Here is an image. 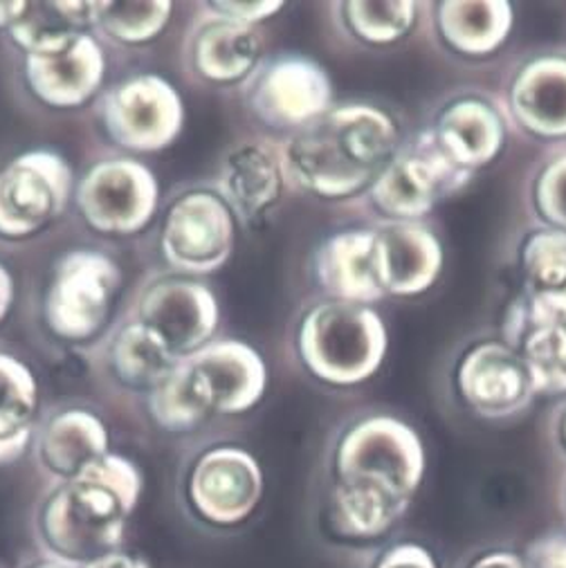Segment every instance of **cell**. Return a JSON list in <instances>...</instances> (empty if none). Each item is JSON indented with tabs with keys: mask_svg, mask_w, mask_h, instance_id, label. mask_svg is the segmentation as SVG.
Returning a JSON list of instances; mask_svg holds the SVG:
<instances>
[{
	"mask_svg": "<svg viewBox=\"0 0 566 568\" xmlns=\"http://www.w3.org/2000/svg\"><path fill=\"white\" fill-rule=\"evenodd\" d=\"M212 184L239 225L261 227L291 192L279 138L252 135L232 142L221 155Z\"/></svg>",
	"mask_w": 566,
	"mask_h": 568,
	"instance_id": "cell-18",
	"label": "cell"
},
{
	"mask_svg": "<svg viewBox=\"0 0 566 568\" xmlns=\"http://www.w3.org/2000/svg\"><path fill=\"white\" fill-rule=\"evenodd\" d=\"M427 475L425 440L387 412L348 418L324 456L322 521L351 546L381 541L412 510Z\"/></svg>",
	"mask_w": 566,
	"mask_h": 568,
	"instance_id": "cell-1",
	"label": "cell"
},
{
	"mask_svg": "<svg viewBox=\"0 0 566 568\" xmlns=\"http://www.w3.org/2000/svg\"><path fill=\"white\" fill-rule=\"evenodd\" d=\"M245 113L279 140L315 122L335 104L333 77L304 52L267 54L239 88Z\"/></svg>",
	"mask_w": 566,
	"mask_h": 568,
	"instance_id": "cell-9",
	"label": "cell"
},
{
	"mask_svg": "<svg viewBox=\"0 0 566 568\" xmlns=\"http://www.w3.org/2000/svg\"><path fill=\"white\" fill-rule=\"evenodd\" d=\"M72 207L88 232L127 241L144 234L162 212L155 171L131 155L92 162L74 182Z\"/></svg>",
	"mask_w": 566,
	"mask_h": 568,
	"instance_id": "cell-7",
	"label": "cell"
},
{
	"mask_svg": "<svg viewBox=\"0 0 566 568\" xmlns=\"http://www.w3.org/2000/svg\"><path fill=\"white\" fill-rule=\"evenodd\" d=\"M423 19L438 52L472 63L495 59L515 30V8L508 0L425 3Z\"/></svg>",
	"mask_w": 566,
	"mask_h": 568,
	"instance_id": "cell-21",
	"label": "cell"
},
{
	"mask_svg": "<svg viewBox=\"0 0 566 568\" xmlns=\"http://www.w3.org/2000/svg\"><path fill=\"white\" fill-rule=\"evenodd\" d=\"M144 405L153 425L175 436L199 432L214 418L184 359L144 398Z\"/></svg>",
	"mask_w": 566,
	"mask_h": 568,
	"instance_id": "cell-30",
	"label": "cell"
},
{
	"mask_svg": "<svg viewBox=\"0 0 566 568\" xmlns=\"http://www.w3.org/2000/svg\"><path fill=\"white\" fill-rule=\"evenodd\" d=\"M214 418H239L254 412L267 394L270 368L263 353L239 337H216L184 359Z\"/></svg>",
	"mask_w": 566,
	"mask_h": 568,
	"instance_id": "cell-20",
	"label": "cell"
},
{
	"mask_svg": "<svg viewBox=\"0 0 566 568\" xmlns=\"http://www.w3.org/2000/svg\"><path fill=\"white\" fill-rule=\"evenodd\" d=\"M366 568H441V564L425 544L403 539L383 546L368 559Z\"/></svg>",
	"mask_w": 566,
	"mask_h": 568,
	"instance_id": "cell-32",
	"label": "cell"
},
{
	"mask_svg": "<svg viewBox=\"0 0 566 568\" xmlns=\"http://www.w3.org/2000/svg\"><path fill=\"white\" fill-rule=\"evenodd\" d=\"M175 6L169 0H146V3H94L92 34L104 45L144 48L155 43L171 26Z\"/></svg>",
	"mask_w": 566,
	"mask_h": 568,
	"instance_id": "cell-29",
	"label": "cell"
},
{
	"mask_svg": "<svg viewBox=\"0 0 566 568\" xmlns=\"http://www.w3.org/2000/svg\"><path fill=\"white\" fill-rule=\"evenodd\" d=\"M407 138L390 106L353 100L335 102L309 126L281 138L279 151L291 192L322 205H355Z\"/></svg>",
	"mask_w": 566,
	"mask_h": 568,
	"instance_id": "cell-2",
	"label": "cell"
},
{
	"mask_svg": "<svg viewBox=\"0 0 566 568\" xmlns=\"http://www.w3.org/2000/svg\"><path fill=\"white\" fill-rule=\"evenodd\" d=\"M142 488L140 467L109 452L81 477L52 484L34 510V535L52 559L90 564L120 550Z\"/></svg>",
	"mask_w": 566,
	"mask_h": 568,
	"instance_id": "cell-3",
	"label": "cell"
},
{
	"mask_svg": "<svg viewBox=\"0 0 566 568\" xmlns=\"http://www.w3.org/2000/svg\"><path fill=\"white\" fill-rule=\"evenodd\" d=\"M335 30L355 48L387 50L407 41L423 21L416 0H342L331 6Z\"/></svg>",
	"mask_w": 566,
	"mask_h": 568,
	"instance_id": "cell-28",
	"label": "cell"
},
{
	"mask_svg": "<svg viewBox=\"0 0 566 568\" xmlns=\"http://www.w3.org/2000/svg\"><path fill=\"white\" fill-rule=\"evenodd\" d=\"M74 182L68 158L50 146L0 164V243H30L52 230L72 205Z\"/></svg>",
	"mask_w": 566,
	"mask_h": 568,
	"instance_id": "cell-10",
	"label": "cell"
},
{
	"mask_svg": "<svg viewBox=\"0 0 566 568\" xmlns=\"http://www.w3.org/2000/svg\"><path fill=\"white\" fill-rule=\"evenodd\" d=\"M261 28L236 23L201 8L182 41V65L194 81L210 88H241L265 59Z\"/></svg>",
	"mask_w": 566,
	"mask_h": 568,
	"instance_id": "cell-19",
	"label": "cell"
},
{
	"mask_svg": "<svg viewBox=\"0 0 566 568\" xmlns=\"http://www.w3.org/2000/svg\"><path fill=\"white\" fill-rule=\"evenodd\" d=\"M30 568H79V566H74V564H68V561H59V559H43V561H37V564H32Z\"/></svg>",
	"mask_w": 566,
	"mask_h": 568,
	"instance_id": "cell-41",
	"label": "cell"
},
{
	"mask_svg": "<svg viewBox=\"0 0 566 568\" xmlns=\"http://www.w3.org/2000/svg\"><path fill=\"white\" fill-rule=\"evenodd\" d=\"M79 568H149V564L140 555H133L127 550H115V552H109L90 564H83Z\"/></svg>",
	"mask_w": 566,
	"mask_h": 568,
	"instance_id": "cell-38",
	"label": "cell"
},
{
	"mask_svg": "<svg viewBox=\"0 0 566 568\" xmlns=\"http://www.w3.org/2000/svg\"><path fill=\"white\" fill-rule=\"evenodd\" d=\"M309 274L322 300L375 306L385 302L375 263V227L353 225L326 234L309 258Z\"/></svg>",
	"mask_w": 566,
	"mask_h": 568,
	"instance_id": "cell-24",
	"label": "cell"
},
{
	"mask_svg": "<svg viewBox=\"0 0 566 568\" xmlns=\"http://www.w3.org/2000/svg\"><path fill=\"white\" fill-rule=\"evenodd\" d=\"M515 270L519 274L522 302L566 315V234L530 225L515 245Z\"/></svg>",
	"mask_w": 566,
	"mask_h": 568,
	"instance_id": "cell-27",
	"label": "cell"
},
{
	"mask_svg": "<svg viewBox=\"0 0 566 568\" xmlns=\"http://www.w3.org/2000/svg\"><path fill=\"white\" fill-rule=\"evenodd\" d=\"M239 227L214 184H189L160 212L158 250L166 270L208 278L232 261Z\"/></svg>",
	"mask_w": 566,
	"mask_h": 568,
	"instance_id": "cell-8",
	"label": "cell"
},
{
	"mask_svg": "<svg viewBox=\"0 0 566 568\" xmlns=\"http://www.w3.org/2000/svg\"><path fill=\"white\" fill-rule=\"evenodd\" d=\"M175 359H189L219 337L223 311L205 278L160 270L149 274L127 311Z\"/></svg>",
	"mask_w": 566,
	"mask_h": 568,
	"instance_id": "cell-12",
	"label": "cell"
},
{
	"mask_svg": "<svg viewBox=\"0 0 566 568\" xmlns=\"http://www.w3.org/2000/svg\"><path fill=\"white\" fill-rule=\"evenodd\" d=\"M265 475L259 458L234 443L205 447L184 477V501L210 528L232 530L247 524L261 508Z\"/></svg>",
	"mask_w": 566,
	"mask_h": 568,
	"instance_id": "cell-13",
	"label": "cell"
},
{
	"mask_svg": "<svg viewBox=\"0 0 566 568\" xmlns=\"http://www.w3.org/2000/svg\"><path fill=\"white\" fill-rule=\"evenodd\" d=\"M548 440L559 460L566 463V398L557 400L548 418Z\"/></svg>",
	"mask_w": 566,
	"mask_h": 568,
	"instance_id": "cell-37",
	"label": "cell"
},
{
	"mask_svg": "<svg viewBox=\"0 0 566 568\" xmlns=\"http://www.w3.org/2000/svg\"><path fill=\"white\" fill-rule=\"evenodd\" d=\"M203 6L221 17H228L250 28L265 26L286 8V3H281V0H212V3Z\"/></svg>",
	"mask_w": 566,
	"mask_h": 568,
	"instance_id": "cell-33",
	"label": "cell"
},
{
	"mask_svg": "<svg viewBox=\"0 0 566 568\" xmlns=\"http://www.w3.org/2000/svg\"><path fill=\"white\" fill-rule=\"evenodd\" d=\"M21 79L39 106L54 113L81 111L107 90V48L92 32H79L59 48L21 57Z\"/></svg>",
	"mask_w": 566,
	"mask_h": 568,
	"instance_id": "cell-17",
	"label": "cell"
},
{
	"mask_svg": "<svg viewBox=\"0 0 566 568\" xmlns=\"http://www.w3.org/2000/svg\"><path fill=\"white\" fill-rule=\"evenodd\" d=\"M497 98L513 133L546 144H566V48L519 54L504 72Z\"/></svg>",
	"mask_w": 566,
	"mask_h": 568,
	"instance_id": "cell-14",
	"label": "cell"
},
{
	"mask_svg": "<svg viewBox=\"0 0 566 568\" xmlns=\"http://www.w3.org/2000/svg\"><path fill=\"white\" fill-rule=\"evenodd\" d=\"M41 423V383L28 359L0 344V465L23 458Z\"/></svg>",
	"mask_w": 566,
	"mask_h": 568,
	"instance_id": "cell-26",
	"label": "cell"
},
{
	"mask_svg": "<svg viewBox=\"0 0 566 568\" xmlns=\"http://www.w3.org/2000/svg\"><path fill=\"white\" fill-rule=\"evenodd\" d=\"M475 178L456 166L423 129L405 140L360 205L371 223H425Z\"/></svg>",
	"mask_w": 566,
	"mask_h": 568,
	"instance_id": "cell-6",
	"label": "cell"
},
{
	"mask_svg": "<svg viewBox=\"0 0 566 568\" xmlns=\"http://www.w3.org/2000/svg\"><path fill=\"white\" fill-rule=\"evenodd\" d=\"M30 452L52 484H63L81 477L111 452V432L102 414L68 403L41 416Z\"/></svg>",
	"mask_w": 566,
	"mask_h": 568,
	"instance_id": "cell-22",
	"label": "cell"
},
{
	"mask_svg": "<svg viewBox=\"0 0 566 568\" xmlns=\"http://www.w3.org/2000/svg\"><path fill=\"white\" fill-rule=\"evenodd\" d=\"M524 557L530 568H566V530H550L535 537Z\"/></svg>",
	"mask_w": 566,
	"mask_h": 568,
	"instance_id": "cell-34",
	"label": "cell"
},
{
	"mask_svg": "<svg viewBox=\"0 0 566 568\" xmlns=\"http://www.w3.org/2000/svg\"><path fill=\"white\" fill-rule=\"evenodd\" d=\"M17 304V278L12 267L0 258V328L8 324Z\"/></svg>",
	"mask_w": 566,
	"mask_h": 568,
	"instance_id": "cell-36",
	"label": "cell"
},
{
	"mask_svg": "<svg viewBox=\"0 0 566 568\" xmlns=\"http://www.w3.org/2000/svg\"><path fill=\"white\" fill-rule=\"evenodd\" d=\"M124 293V270L98 247H72L50 267L41 295L48 335L72 348L94 346L115 324Z\"/></svg>",
	"mask_w": 566,
	"mask_h": 568,
	"instance_id": "cell-5",
	"label": "cell"
},
{
	"mask_svg": "<svg viewBox=\"0 0 566 568\" xmlns=\"http://www.w3.org/2000/svg\"><path fill=\"white\" fill-rule=\"evenodd\" d=\"M109 383L127 394L146 398L180 364L162 342L131 315L118 320L111 331L94 344Z\"/></svg>",
	"mask_w": 566,
	"mask_h": 568,
	"instance_id": "cell-25",
	"label": "cell"
},
{
	"mask_svg": "<svg viewBox=\"0 0 566 568\" xmlns=\"http://www.w3.org/2000/svg\"><path fill=\"white\" fill-rule=\"evenodd\" d=\"M385 300H418L443 276L445 245L427 223H371Z\"/></svg>",
	"mask_w": 566,
	"mask_h": 568,
	"instance_id": "cell-23",
	"label": "cell"
},
{
	"mask_svg": "<svg viewBox=\"0 0 566 568\" xmlns=\"http://www.w3.org/2000/svg\"><path fill=\"white\" fill-rule=\"evenodd\" d=\"M557 506H559V513L566 521V469H564V475L559 479V488H557Z\"/></svg>",
	"mask_w": 566,
	"mask_h": 568,
	"instance_id": "cell-40",
	"label": "cell"
},
{
	"mask_svg": "<svg viewBox=\"0 0 566 568\" xmlns=\"http://www.w3.org/2000/svg\"><path fill=\"white\" fill-rule=\"evenodd\" d=\"M524 203L530 225L566 234V144L550 146L524 180Z\"/></svg>",
	"mask_w": 566,
	"mask_h": 568,
	"instance_id": "cell-31",
	"label": "cell"
},
{
	"mask_svg": "<svg viewBox=\"0 0 566 568\" xmlns=\"http://www.w3.org/2000/svg\"><path fill=\"white\" fill-rule=\"evenodd\" d=\"M26 10H28L26 0H3V3H0V32L8 34L26 14Z\"/></svg>",
	"mask_w": 566,
	"mask_h": 568,
	"instance_id": "cell-39",
	"label": "cell"
},
{
	"mask_svg": "<svg viewBox=\"0 0 566 568\" xmlns=\"http://www.w3.org/2000/svg\"><path fill=\"white\" fill-rule=\"evenodd\" d=\"M291 348L313 381L351 389L383 371L390 355V328L375 306L317 297L300 311Z\"/></svg>",
	"mask_w": 566,
	"mask_h": 568,
	"instance_id": "cell-4",
	"label": "cell"
},
{
	"mask_svg": "<svg viewBox=\"0 0 566 568\" xmlns=\"http://www.w3.org/2000/svg\"><path fill=\"white\" fill-rule=\"evenodd\" d=\"M456 568H530L524 552L504 548V546H488L475 552H467Z\"/></svg>",
	"mask_w": 566,
	"mask_h": 568,
	"instance_id": "cell-35",
	"label": "cell"
},
{
	"mask_svg": "<svg viewBox=\"0 0 566 568\" xmlns=\"http://www.w3.org/2000/svg\"><path fill=\"white\" fill-rule=\"evenodd\" d=\"M425 131L461 169L479 173L506 153L513 129L497 92L456 88L438 100Z\"/></svg>",
	"mask_w": 566,
	"mask_h": 568,
	"instance_id": "cell-16",
	"label": "cell"
},
{
	"mask_svg": "<svg viewBox=\"0 0 566 568\" xmlns=\"http://www.w3.org/2000/svg\"><path fill=\"white\" fill-rule=\"evenodd\" d=\"M452 383L461 405L488 423L519 418L537 400L524 359L502 337L467 344L454 364Z\"/></svg>",
	"mask_w": 566,
	"mask_h": 568,
	"instance_id": "cell-15",
	"label": "cell"
},
{
	"mask_svg": "<svg viewBox=\"0 0 566 568\" xmlns=\"http://www.w3.org/2000/svg\"><path fill=\"white\" fill-rule=\"evenodd\" d=\"M98 118L111 144L124 155H155L171 149L186 124L180 90L158 72H135L102 92Z\"/></svg>",
	"mask_w": 566,
	"mask_h": 568,
	"instance_id": "cell-11",
	"label": "cell"
}]
</instances>
